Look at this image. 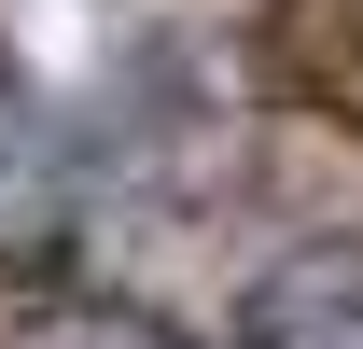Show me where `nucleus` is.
<instances>
[{
  "label": "nucleus",
  "mask_w": 363,
  "mask_h": 349,
  "mask_svg": "<svg viewBox=\"0 0 363 349\" xmlns=\"http://www.w3.org/2000/svg\"><path fill=\"white\" fill-rule=\"evenodd\" d=\"M70 223H84L70 154H56L43 98L14 84V56H0V294H43L56 265H70Z\"/></svg>",
  "instance_id": "nucleus-2"
},
{
  "label": "nucleus",
  "mask_w": 363,
  "mask_h": 349,
  "mask_svg": "<svg viewBox=\"0 0 363 349\" xmlns=\"http://www.w3.org/2000/svg\"><path fill=\"white\" fill-rule=\"evenodd\" d=\"M266 84L321 126H363V0H266Z\"/></svg>",
  "instance_id": "nucleus-3"
},
{
  "label": "nucleus",
  "mask_w": 363,
  "mask_h": 349,
  "mask_svg": "<svg viewBox=\"0 0 363 349\" xmlns=\"http://www.w3.org/2000/svg\"><path fill=\"white\" fill-rule=\"evenodd\" d=\"M238 349H363V223H321L238 279Z\"/></svg>",
  "instance_id": "nucleus-1"
},
{
  "label": "nucleus",
  "mask_w": 363,
  "mask_h": 349,
  "mask_svg": "<svg viewBox=\"0 0 363 349\" xmlns=\"http://www.w3.org/2000/svg\"><path fill=\"white\" fill-rule=\"evenodd\" d=\"M0 349H196V336H168L154 307H112V294H28L0 321Z\"/></svg>",
  "instance_id": "nucleus-4"
}]
</instances>
